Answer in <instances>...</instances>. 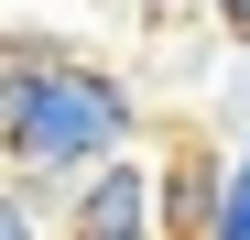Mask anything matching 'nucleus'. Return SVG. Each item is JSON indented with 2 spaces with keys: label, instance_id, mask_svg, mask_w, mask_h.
Segmentation results:
<instances>
[{
  "label": "nucleus",
  "instance_id": "obj_1",
  "mask_svg": "<svg viewBox=\"0 0 250 240\" xmlns=\"http://www.w3.org/2000/svg\"><path fill=\"white\" fill-rule=\"evenodd\" d=\"M131 142H142V88L109 55L55 44L11 98H0V164L33 175L44 196H65L87 164H109V153H131Z\"/></svg>",
  "mask_w": 250,
  "mask_h": 240
},
{
  "label": "nucleus",
  "instance_id": "obj_2",
  "mask_svg": "<svg viewBox=\"0 0 250 240\" xmlns=\"http://www.w3.org/2000/svg\"><path fill=\"white\" fill-rule=\"evenodd\" d=\"M55 218L65 229H120V218H163V164L131 142V153H109V164H87L65 196H55Z\"/></svg>",
  "mask_w": 250,
  "mask_h": 240
},
{
  "label": "nucleus",
  "instance_id": "obj_3",
  "mask_svg": "<svg viewBox=\"0 0 250 240\" xmlns=\"http://www.w3.org/2000/svg\"><path fill=\"white\" fill-rule=\"evenodd\" d=\"M218 175H229V142H174V153H163V229H174V240H207Z\"/></svg>",
  "mask_w": 250,
  "mask_h": 240
},
{
  "label": "nucleus",
  "instance_id": "obj_4",
  "mask_svg": "<svg viewBox=\"0 0 250 240\" xmlns=\"http://www.w3.org/2000/svg\"><path fill=\"white\" fill-rule=\"evenodd\" d=\"M0 240H65L55 196L33 186V175H11V164H0Z\"/></svg>",
  "mask_w": 250,
  "mask_h": 240
},
{
  "label": "nucleus",
  "instance_id": "obj_5",
  "mask_svg": "<svg viewBox=\"0 0 250 240\" xmlns=\"http://www.w3.org/2000/svg\"><path fill=\"white\" fill-rule=\"evenodd\" d=\"M207 240H250V131L229 142V175H218V208H207Z\"/></svg>",
  "mask_w": 250,
  "mask_h": 240
},
{
  "label": "nucleus",
  "instance_id": "obj_6",
  "mask_svg": "<svg viewBox=\"0 0 250 240\" xmlns=\"http://www.w3.org/2000/svg\"><path fill=\"white\" fill-rule=\"evenodd\" d=\"M65 240H174L163 218H120V229H65Z\"/></svg>",
  "mask_w": 250,
  "mask_h": 240
},
{
  "label": "nucleus",
  "instance_id": "obj_7",
  "mask_svg": "<svg viewBox=\"0 0 250 240\" xmlns=\"http://www.w3.org/2000/svg\"><path fill=\"white\" fill-rule=\"evenodd\" d=\"M207 22H218L229 44H250V0H207Z\"/></svg>",
  "mask_w": 250,
  "mask_h": 240
},
{
  "label": "nucleus",
  "instance_id": "obj_8",
  "mask_svg": "<svg viewBox=\"0 0 250 240\" xmlns=\"http://www.w3.org/2000/svg\"><path fill=\"white\" fill-rule=\"evenodd\" d=\"M131 11H163V0H131Z\"/></svg>",
  "mask_w": 250,
  "mask_h": 240
}]
</instances>
